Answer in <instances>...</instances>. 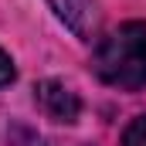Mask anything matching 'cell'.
I'll return each instance as SVG.
<instances>
[{
  "label": "cell",
  "instance_id": "cell-1",
  "mask_svg": "<svg viewBox=\"0 0 146 146\" xmlns=\"http://www.w3.org/2000/svg\"><path fill=\"white\" fill-rule=\"evenodd\" d=\"M95 72L115 88H146V21H129L99 41Z\"/></svg>",
  "mask_w": 146,
  "mask_h": 146
},
{
  "label": "cell",
  "instance_id": "cell-2",
  "mask_svg": "<svg viewBox=\"0 0 146 146\" xmlns=\"http://www.w3.org/2000/svg\"><path fill=\"white\" fill-rule=\"evenodd\" d=\"M34 92H37V106H41V112H44L48 119H54V122H75V119H78L82 102H78V95H75L68 85L48 78V82L37 85Z\"/></svg>",
  "mask_w": 146,
  "mask_h": 146
},
{
  "label": "cell",
  "instance_id": "cell-3",
  "mask_svg": "<svg viewBox=\"0 0 146 146\" xmlns=\"http://www.w3.org/2000/svg\"><path fill=\"white\" fill-rule=\"evenodd\" d=\"M48 3L82 41H92L99 34V3L95 0H48Z\"/></svg>",
  "mask_w": 146,
  "mask_h": 146
},
{
  "label": "cell",
  "instance_id": "cell-4",
  "mask_svg": "<svg viewBox=\"0 0 146 146\" xmlns=\"http://www.w3.org/2000/svg\"><path fill=\"white\" fill-rule=\"evenodd\" d=\"M122 146H146V115H136L122 129Z\"/></svg>",
  "mask_w": 146,
  "mask_h": 146
},
{
  "label": "cell",
  "instance_id": "cell-5",
  "mask_svg": "<svg viewBox=\"0 0 146 146\" xmlns=\"http://www.w3.org/2000/svg\"><path fill=\"white\" fill-rule=\"evenodd\" d=\"M14 78H17V68H14L10 54H7V51H0V88H3V85H10Z\"/></svg>",
  "mask_w": 146,
  "mask_h": 146
}]
</instances>
